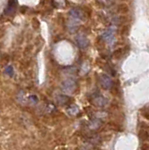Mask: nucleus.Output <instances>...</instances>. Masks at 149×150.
<instances>
[{
	"mask_svg": "<svg viewBox=\"0 0 149 150\" xmlns=\"http://www.w3.org/2000/svg\"><path fill=\"white\" fill-rule=\"evenodd\" d=\"M76 82L72 79H68L65 80L61 84V88L65 93H73L76 89Z\"/></svg>",
	"mask_w": 149,
	"mask_h": 150,
	"instance_id": "nucleus-1",
	"label": "nucleus"
},
{
	"mask_svg": "<svg viewBox=\"0 0 149 150\" xmlns=\"http://www.w3.org/2000/svg\"><path fill=\"white\" fill-rule=\"evenodd\" d=\"M6 72H10L11 74H12V72H13V70H12V68L11 67H8L7 69H6Z\"/></svg>",
	"mask_w": 149,
	"mask_h": 150,
	"instance_id": "nucleus-11",
	"label": "nucleus"
},
{
	"mask_svg": "<svg viewBox=\"0 0 149 150\" xmlns=\"http://www.w3.org/2000/svg\"><path fill=\"white\" fill-rule=\"evenodd\" d=\"M68 114H71V115H74L78 114V112H79V109H78V107L74 106V105H71V106L69 107L68 109Z\"/></svg>",
	"mask_w": 149,
	"mask_h": 150,
	"instance_id": "nucleus-10",
	"label": "nucleus"
},
{
	"mask_svg": "<svg viewBox=\"0 0 149 150\" xmlns=\"http://www.w3.org/2000/svg\"><path fill=\"white\" fill-rule=\"evenodd\" d=\"M101 124V122L99 120V119H93L91 122H90V124H89V128L92 129H99L100 128V126Z\"/></svg>",
	"mask_w": 149,
	"mask_h": 150,
	"instance_id": "nucleus-9",
	"label": "nucleus"
},
{
	"mask_svg": "<svg viewBox=\"0 0 149 150\" xmlns=\"http://www.w3.org/2000/svg\"><path fill=\"white\" fill-rule=\"evenodd\" d=\"M100 83L104 89H111L113 86V80L107 74H101L100 76Z\"/></svg>",
	"mask_w": 149,
	"mask_h": 150,
	"instance_id": "nucleus-3",
	"label": "nucleus"
},
{
	"mask_svg": "<svg viewBox=\"0 0 149 150\" xmlns=\"http://www.w3.org/2000/svg\"><path fill=\"white\" fill-rule=\"evenodd\" d=\"M68 14H69V19H71V20L76 21L79 23L83 19V12L80 8H71V11H69Z\"/></svg>",
	"mask_w": 149,
	"mask_h": 150,
	"instance_id": "nucleus-2",
	"label": "nucleus"
},
{
	"mask_svg": "<svg viewBox=\"0 0 149 150\" xmlns=\"http://www.w3.org/2000/svg\"><path fill=\"white\" fill-rule=\"evenodd\" d=\"M94 103H95V105L99 107H103L108 103V100H107V98H105L103 96H97L94 98Z\"/></svg>",
	"mask_w": 149,
	"mask_h": 150,
	"instance_id": "nucleus-7",
	"label": "nucleus"
},
{
	"mask_svg": "<svg viewBox=\"0 0 149 150\" xmlns=\"http://www.w3.org/2000/svg\"><path fill=\"white\" fill-rule=\"evenodd\" d=\"M55 100L58 103L59 105H66L68 103H69L71 101V98H69L67 95H64V94H61V95H58L55 98Z\"/></svg>",
	"mask_w": 149,
	"mask_h": 150,
	"instance_id": "nucleus-6",
	"label": "nucleus"
},
{
	"mask_svg": "<svg viewBox=\"0 0 149 150\" xmlns=\"http://www.w3.org/2000/svg\"><path fill=\"white\" fill-rule=\"evenodd\" d=\"M76 43L77 46L79 47L80 49H86L88 47V44H89V41L87 40V37L83 34H80L76 37Z\"/></svg>",
	"mask_w": 149,
	"mask_h": 150,
	"instance_id": "nucleus-4",
	"label": "nucleus"
},
{
	"mask_svg": "<svg viewBox=\"0 0 149 150\" xmlns=\"http://www.w3.org/2000/svg\"><path fill=\"white\" fill-rule=\"evenodd\" d=\"M79 23H80L79 22L73 21V20H71V19H69L68 23H67V27H68V31L71 32V33H74L75 31H77L78 26H79Z\"/></svg>",
	"mask_w": 149,
	"mask_h": 150,
	"instance_id": "nucleus-8",
	"label": "nucleus"
},
{
	"mask_svg": "<svg viewBox=\"0 0 149 150\" xmlns=\"http://www.w3.org/2000/svg\"><path fill=\"white\" fill-rule=\"evenodd\" d=\"M114 33H115V28L112 26L104 32V34L102 37H103V39L107 42H112L114 40Z\"/></svg>",
	"mask_w": 149,
	"mask_h": 150,
	"instance_id": "nucleus-5",
	"label": "nucleus"
}]
</instances>
